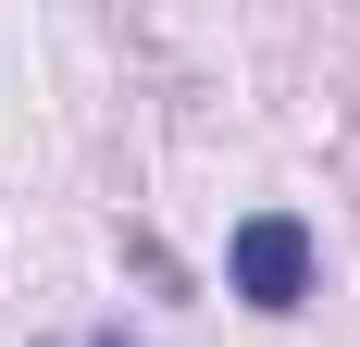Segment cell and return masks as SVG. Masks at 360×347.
I'll return each instance as SVG.
<instances>
[{
    "mask_svg": "<svg viewBox=\"0 0 360 347\" xmlns=\"http://www.w3.org/2000/svg\"><path fill=\"white\" fill-rule=\"evenodd\" d=\"M311 285H323V236H311L298 211H249V223L224 236V298H249L261 322L311 310Z\"/></svg>",
    "mask_w": 360,
    "mask_h": 347,
    "instance_id": "6da1fadb",
    "label": "cell"
},
{
    "mask_svg": "<svg viewBox=\"0 0 360 347\" xmlns=\"http://www.w3.org/2000/svg\"><path fill=\"white\" fill-rule=\"evenodd\" d=\"M87 347H137V335H124V322H100V335H87Z\"/></svg>",
    "mask_w": 360,
    "mask_h": 347,
    "instance_id": "7a4b0ae2",
    "label": "cell"
}]
</instances>
